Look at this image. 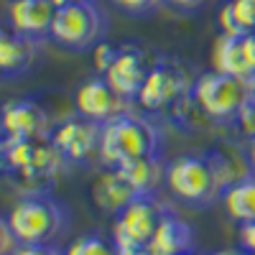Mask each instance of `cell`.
<instances>
[{
	"label": "cell",
	"mask_w": 255,
	"mask_h": 255,
	"mask_svg": "<svg viewBox=\"0 0 255 255\" xmlns=\"http://www.w3.org/2000/svg\"><path fill=\"white\" fill-rule=\"evenodd\" d=\"M163 3L174 10H181V13H194L204 5V0H163Z\"/></svg>",
	"instance_id": "obj_26"
},
{
	"label": "cell",
	"mask_w": 255,
	"mask_h": 255,
	"mask_svg": "<svg viewBox=\"0 0 255 255\" xmlns=\"http://www.w3.org/2000/svg\"><path fill=\"white\" fill-rule=\"evenodd\" d=\"M115 3L123 13H130V15H151L163 0H110Z\"/></svg>",
	"instance_id": "obj_20"
},
{
	"label": "cell",
	"mask_w": 255,
	"mask_h": 255,
	"mask_svg": "<svg viewBox=\"0 0 255 255\" xmlns=\"http://www.w3.org/2000/svg\"><path fill=\"white\" fill-rule=\"evenodd\" d=\"M0 235H3V255H15V250L20 248V240L15 238V232L8 227L5 220L0 225Z\"/></svg>",
	"instance_id": "obj_25"
},
{
	"label": "cell",
	"mask_w": 255,
	"mask_h": 255,
	"mask_svg": "<svg viewBox=\"0 0 255 255\" xmlns=\"http://www.w3.org/2000/svg\"><path fill=\"white\" fill-rule=\"evenodd\" d=\"M238 240H240V248H243V250H248V253L255 255V220L240 225V230H238Z\"/></svg>",
	"instance_id": "obj_23"
},
{
	"label": "cell",
	"mask_w": 255,
	"mask_h": 255,
	"mask_svg": "<svg viewBox=\"0 0 255 255\" xmlns=\"http://www.w3.org/2000/svg\"><path fill=\"white\" fill-rule=\"evenodd\" d=\"M41 56V38L18 33L10 26L0 31V74L3 79L28 74Z\"/></svg>",
	"instance_id": "obj_13"
},
{
	"label": "cell",
	"mask_w": 255,
	"mask_h": 255,
	"mask_svg": "<svg viewBox=\"0 0 255 255\" xmlns=\"http://www.w3.org/2000/svg\"><path fill=\"white\" fill-rule=\"evenodd\" d=\"M64 255H118V245L100 235H84L64 250Z\"/></svg>",
	"instance_id": "obj_19"
},
{
	"label": "cell",
	"mask_w": 255,
	"mask_h": 255,
	"mask_svg": "<svg viewBox=\"0 0 255 255\" xmlns=\"http://www.w3.org/2000/svg\"><path fill=\"white\" fill-rule=\"evenodd\" d=\"M49 115L36 100H13L3 108V138L10 140H38L49 138Z\"/></svg>",
	"instance_id": "obj_12"
},
{
	"label": "cell",
	"mask_w": 255,
	"mask_h": 255,
	"mask_svg": "<svg viewBox=\"0 0 255 255\" xmlns=\"http://www.w3.org/2000/svg\"><path fill=\"white\" fill-rule=\"evenodd\" d=\"M118 255H156L151 248H135V250H118Z\"/></svg>",
	"instance_id": "obj_28"
},
{
	"label": "cell",
	"mask_w": 255,
	"mask_h": 255,
	"mask_svg": "<svg viewBox=\"0 0 255 255\" xmlns=\"http://www.w3.org/2000/svg\"><path fill=\"white\" fill-rule=\"evenodd\" d=\"M253 3H255V0H253Z\"/></svg>",
	"instance_id": "obj_33"
},
{
	"label": "cell",
	"mask_w": 255,
	"mask_h": 255,
	"mask_svg": "<svg viewBox=\"0 0 255 255\" xmlns=\"http://www.w3.org/2000/svg\"><path fill=\"white\" fill-rule=\"evenodd\" d=\"M181 255H197V253H194V250H189V253H181Z\"/></svg>",
	"instance_id": "obj_31"
},
{
	"label": "cell",
	"mask_w": 255,
	"mask_h": 255,
	"mask_svg": "<svg viewBox=\"0 0 255 255\" xmlns=\"http://www.w3.org/2000/svg\"><path fill=\"white\" fill-rule=\"evenodd\" d=\"M166 189L191 207H207L222 199L227 181L217 151L184 153L166 163Z\"/></svg>",
	"instance_id": "obj_1"
},
{
	"label": "cell",
	"mask_w": 255,
	"mask_h": 255,
	"mask_svg": "<svg viewBox=\"0 0 255 255\" xmlns=\"http://www.w3.org/2000/svg\"><path fill=\"white\" fill-rule=\"evenodd\" d=\"M222 204L232 222L238 225L253 222L255 220V174L230 184L222 194Z\"/></svg>",
	"instance_id": "obj_18"
},
{
	"label": "cell",
	"mask_w": 255,
	"mask_h": 255,
	"mask_svg": "<svg viewBox=\"0 0 255 255\" xmlns=\"http://www.w3.org/2000/svg\"><path fill=\"white\" fill-rule=\"evenodd\" d=\"M108 33V15L95 0H77L61 5L54 13V23L49 38H54L64 49H95Z\"/></svg>",
	"instance_id": "obj_5"
},
{
	"label": "cell",
	"mask_w": 255,
	"mask_h": 255,
	"mask_svg": "<svg viewBox=\"0 0 255 255\" xmlns=\"http://www.w3.org/2000/svg\"><path fill=\"white\" fill-rule=\"evenodd\" d=\"M238 128H240V133L250 140V138H255V100H250L245 108L240 110V115H238Z\"/></svg>",
	"instance_id": "obj_22"
},
{
	"label": "cell",
	"mask_w": 255,
	"mask_h": 255,
	"mask_svg": "<svg viewBox=\"0 0 255 255\" xmlns=\"http://www.w3.org/2000/svg\"><path fill=\"white\" fill-rule=\"evenodd\" d=\"M191 84H194V79H189L184 64L158 59L148 72L135 100L140 102V108L151 113L176 110L186 97H191Z\"/></svg>",
	"instance_id": "obj_7"
},
{
	"label": "cell",
	"mask_w": 255,
	"mask_h": 255,
	"mask_svg": "<svg viewBox=\"0 0 255 255\" xmlns=\"http://www.w3.org/2000/svg\"><path fill=\"white\" fill-rule=\"evenodd\" d=\"M253 100H255V95H253Z\"/></svg>",
	"instance_id": "obj_32"
},
{
	"label": "cell",
	"mask_w": 255,
	"mask_h": 255,
	"mask_svg": "<svg viewBox=\"0 0 255 255\" xmlns=\"http://www.w3.org/2000/svg\"><path fill=\"white\" fill-rule=\"evenodd\" d=\"M245 156H248V163H250L253 174H255V138L248 140V145H245Z\"/></svg>",
	"instance_id": "obj_27"
},
{
	"label": "cell",
	"mask_w": 255,
	"mask_h": 255,
	"mask_svg": "<svg viewBox=\"0 0 255 255\" xmlns=\"http://www.w3.org/2000/svg\"><path fill=\"white\" fill-rule=\"evenodd\" d=\"M156 61H158V56H151L148 49H143L138 44H125V46H118L113 64L102 77L108 79L123 97L135 100L148 72H151V67Z\"/></svg>",
	"instance_id": "obj_10"
},
{
	"label": "cell",
	"mask_w": 255,
	"mask_h": 255,
	"mask_svg": "<svg viewBox=\"0 0 255 255\" xmlns=\"http://www.w3.org/2000/svg\"><path fill=\"white\" fill-rule=\"evenodd\" d=\"M212 69L255 82V31L238 36L220 33L212 46Z\"/></svg>",
	"instance_id": "obj_11"
},
{
	"label": "cell",
	"mask_w": 255,
	"mask_h": 255,
	"mask_svg": "<svg viewBox=\"0 0 255 255\" xmlns=\"http://www.w3.org/2000/svg\"><path fill=\"white\" fill-rule=\"evenodd\" d=\"M49 3H54L56 8H61V5H69V3H77V0H49Z\"/></svg>",
	"instance_id": "obj_30"
},
{
	"label": "cell",
	"mask_w": 255,
	"mask_h": 255,
	"mask_svg": "<svg viewBox=\"0 0 255 255\" xmlns=\"http://www.w3.org/2000/svg\"><path fill=\"white\" fill-rule=\"evenodd\" d=\"M100 135H102L100 123L77 115L59 123L49 138L69 163H87L92 158H100Z\"/></svg>",
	"instance_id": "obj_9"
},
{
	"label": "cell",
	"mask_w": 255,
	"mask_h": 255,
	"mask_svg": "<svg viewBox=\"0 0 255 255\" xmlns=\"http://www.w3.org/2000/svg\"><path fill=\"white\" fill-rule=\"evenodd\" d=\"M128 97H123L113 84L105 79L102 74L90 77L79 84V90L74 95V105H77V115L87 118L92 123H110L118 115L128 113Z\"/></svg>",
	"instance_id": "obj_8"
},
{
	"label": "cell",
	"mask_w": 255,
	"mask_h": 255,
	"mask_svg": "<svg viewBox=\"0 0 255 255\" xmlns=\"http://www.w3.org/2000/svg\"><path fill=\"white\" fill-rule=\"evenodd\" d=\"M215 255H253L248 250H227V253H215Z\"/></svg>",
	"instance_id": "obj_29"
},
{
	"label": "cell",
	"mask_w": 255,
	"mask_h": 255,
	"mask_svg": "<svg viewBox=\"0 0 255 255\" xmlns=\"http://www.w3.org/2000/svg\"><path fill=\"white\" fill-rule=\"evenodd\" d=\"M161 156V130L140 115L123 113L102 125L100 135V163L120 168L130 161Z\"/></svg>",
	"instance_id": "obj_2"
},
{
	"label": "cell",
	"mask_w": 255,
	"mask_h": 255,
	"mask_svg": "<svg viewBox=\"0 0 255 255\" xmlns=\"http://www.w3.org/2000/svg\"><path fill=\"white\" fill-rule=\"evenodd\" d=\"M148 248H151L156 255H181V253H189V250H194V230H191V225H186L184 220H179L176 215L166 212V217L156 227Z\"/></svg>",
	"instance_id": "obj_16"
},
{
	"label": "cell",
	"mask_w": 255,
	"mask_h": 255,
	"mask_svg": "<svg viewBox=\"0 0 255 255\" xmlns=\"http://www.w3.org/2000/svg\"><path fill=\"white\" fill-rule=\"evenodd\" d=\"M90 197H92V202H95V207L100 212L118 215V212H123L138 197V191L133 189V184L128 181V176L120 171V168H108L105 166V171L92 181Z\"/></svg>",
	"instance_id": "obj_15"
},
{
	"label": "cell",
	"mask_w": 255,
	"mask_h": 255,
	"mask_svg": "<svg viewBox=\"0 0 255 255\" xmlns=\"http://www.w3.org/2000/svg\"><path fill=\"white\" fill-rule=\"evenodd\" d=\"M3 220L15 232L20 245H38V243H54L59 235L67 232L69 212L49 191H41V194L20 197Z\"/></svg>",
	"instance_id": "obj_3"
},
{
	"label": "cell",
	"mask_w": 255,
	"mask_h": 255,
	"mask_svg": "<svg viewBox=\"0 0 255 255\" xmlns=\"http://www.w3.org/2000/svg\"><path fill=\"white\" fill-rule=\"evenodd\" d=\"M56 5L49 0H8L5 5V26L18 33H26L44 41L51 33Z\"/></svg>",
	"instance_id": "obj_14"
},
{
	"label": "cell",
	"mask_w": 255,
	"mask_h": 255,
	"mask_svg": "<svg viewBox=\"0 0 255 255\" xmlns=\"http://www.w3.org/2000/svg\"><path fill=\"white\" fill-rule=\"evenodd\" d=\"M115 54H118V46L108 44V41H100V44L92 49V64H95V72H97V74H105V72H108V67L113 64Z\"/></svg>",
	"instance_id": "obj_21"
},
{
	"label": "cell",
	"mask_w": 255,
	"mask_h": 255,
	"mask_svg": "<svg viewBox=\"0 0 255 255\" xmlns=\"http://www.w3.org/2000/svg\"><path fill=\"white\" fill-rule=\"evenodd\" d=\"M120 171L128 176V181L133 184V189L138 194H156L166 184V163L161 161V156L130 161V163L120 166Z\"/></svg>",
	"instance_id": "obj_17"
},
{
	"label": "cell",
	"mask_w": 255,
	"mask_h": 255,
	"mask_svg": "<svg viewBox=\"0 0 255 255\" xmlns=\"http://www.w3.org/2000/svg\"><path fill=\"white\" fill-rule=\"evenodd\" d=\"M253 95H255L253 82L215 69L194 77V84H191L194 108L215 123H235L240 110L253 100Z\"/></svg>",
	"instance_id": "obj_4"
},
{
	"label": "cell",
	"mask_w": 255,
	"mask_h": 255,
	"mask_svg": "<svg viewBox=\"0 0 255 255\" xmlns=\"http://www.w3.org/2000/svg\"><path fill=\"white\" fill-rule=\"evenodd\" d=\"M15 255H64V253L54 248L51 243H38V245H20Z\"/></svg>",
	"instance_id": "obj_24"
},
{
	"label": "cell",
	"mask_w": 255,
	"mask_h": 255,
	"mask_svg": "<svg viewBox=\"0 0 255 255\" xmlns=\"http://www.w3.org/2000/svg\"><path fill=\"white\" fill-rule=\"evenodd\" d=\"M166 212L168 209L156 199V194H138L113 220V243L118 245V250L145 248Z\"/></svg>",
	"instance_id": "obj_6"
}]
</instances>
